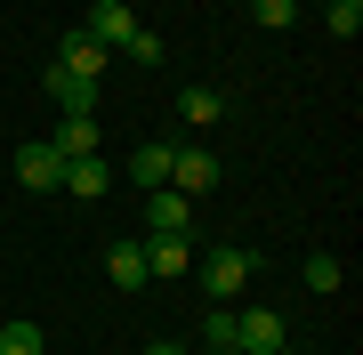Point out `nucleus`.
Segmentation results:
<instances>
[{
    "mask_svg": "<svg viewBox=\"0 0 363 355\" xmlns=\"http://www.w3.org/2000/svg\"><path fill=\"white\" fill-rule=\"evenodd\" d=\"M194 275H202V299H210V307H234V299H242V283L259 275V259H250L242 242H210L202 259H194Z\"/></svg>",
    "mask_w": 363,
    "mask_h": 355,
    "instance_id": "f257e3e1",
    "label": "nucleus"
},
{
    "mask_svg": "<svg viewBox=\"0 0 363 355\" xmlns=\"http://www.w3.org/2000/svg\"><path fill=\"white\" fill-rule=\"evenodd\" d=\"M234 347L242 355H283L291 339H283V315L274 307H234Z\"/></svg>",
    "mask_w": 363,
    "mask_h": 355,
    "instance_id": "f03ea898",
    "label": "nucleus"
},
{
    "mask_svg": "<svg viewBox=\"0 0 363 355\" xmlns=\"http://www.w3.org/2000/svg\"><path fill=\"white\" fill-rule=\"evenodd\" d=\"M145 275L154 283H178V275H194V235H145Z\"/></svg>",
    "mask_w": 363,
    "mask_h": 355,
    "instance_id": "7ed1b4c3",
    "label": "nucleus"
},
{
    "mask_svg": "<svg viewBox=\"0 0 363 355\" xmlns=\"http://www.w3.org/2000/svg\"><path fill=\"white\" fill-rule=\"evenodd\" d=\"M16 186H25V194H49V186H65V154H57L49 137H40V145H16Z\"/></svg>",
    "mask_w": 363,
    "mask_h": 355,
    "instance_id": "20e7f679",
    "label": "nucleus"
},
{
    "mask_svg": "<svg viewBox=\"0 0 363 355\" xmlns=\"http://www.w3.org/2000/svg\"><path fill=\"white\" fill-rule=\"evenodd\" d=\"M145 235H194V202L178 186H154L145 194Z\"/></svg>",
    "mask_w": 363,
    "mask_h": 355,
    "instance_id": "39448f33",
    "label": "nucleus"
},
{
    "mask_svg": "<svg viewBox=\"0 0 363 355\" xmlns=\"http://www.w3.org/2000/svg\"><path fill=\"white\" fill-rule=\"evenodd\" d=\"M169 186L194 202V194H210V186H218V162H210L202 145H178V162H169Z\"/></svg>",
    "mask_w": 363,
    "mask_h": 355,
    "instance_id": "423d86ee",
    "label": "nucleus"
},
{
    "mask_svg": "<svg viewBox=\"0 0 363 355\" xmlns=\"http://www.w3.org/2000/svg\"><path fill=\"white\" fill-rule=\"evenodd\" d=\"M81 33H89L97 49H121V40L138 33V16H130V0H97V9H89V25H81Z\"/></svg>",
    "mask_w": 363,
    "mask_h": 355,
    "instance_id": "0eeeda50",
    "label": "nucleus"
},
{
    "mask_svg": "<svg viewBox=\"0 0 363 355\" xmlns=\"http://www.w3.org/2000/svg\"><path fill=\"white\" fill-rule=\"evenodd\" d=\"M169 162H178V145H169V137H145L138 154H130V178L154 194V186H169Z\"/></svg>",
    "mask_w": 363,
    "mask_h": 355,
    "instance_id": "6e6552de",
    "label": "nucleus"
},
{
    "mask_svg": "<svg viewBox=\"0 0 363 355\" xmlns=\"http://www.w3.org/2000/svg\"><path fill=\"white\" fill-rule=\"evenodd\" d=\"M105 57H113V49H97L89 33H65V40H57V65L81 73V81H97V73H105Z\"/></svg>",
    "mask_w": 363,
    "mask_h": 355,
    "instance_id": "1a4fd4ad",
    "label": "nucleus"
},
{
    "mask_svg": "<svg viewBox=\"0 0 363 355\" xmlns=\"http://www.w3.org/2000/svg\"><path fill=\"white\" fill-rule=\"evenodd\" d=\"M105 283H113V291H145V283H154V275H145V250L138 242H113V250H105Z\"/></svg>",
    "mask_w": 363,
    "mask_h": 355,
    "instance_id": "9d476101",
    "label": "nucleus"
},
{
    "mask_svg": "<svg viewBox=\"0 0 363 355\" xmlns=\"http://www.w3.org/2000/svg\"><path fill=\"white\" fill-rule=\"evenodd\" d=\"M49 97L65 113H97V81H81V73H65V65H49Z\"/></svg>",
    "mask_w": 363,
    "mask_h": 355,
    "instance_id": "9b49d317",
    "label": "nucleus"
},
{
    "mask_svg": "<svg viewBox=\"0 0 363 355\" xmlns=\"http://www.w3.org/2000/svg\"><path fill=\"white\" fill-rule=\"evenodd\" d=\"M105 186H113V170H105L97 154H73V162H65V194H81V202H97Z\"/></svg>",
    "mask_w": 363,
    "mask_h": 355,
    "instance_id": "f8f14e48",
    "label": "nucleus"
},
{
    "mask_svg": "<svg viewBox=\"0 0 363 355\" xmlns=\"http://www.w3.org/2000/svg\"><path fill=\"white\" fill-rule=\"evenodd\" d=\"M218 113H226V97L210 89V81H194V89L178 97V121H186V130H210V121H218Z\"/></svg>",
    "mask_w": 363,
    "mask_h": 355,
    "instance_id": "ddd939ff",
    "label": "nucleus"
},
{
    "mask_svg": "<svg viewBox=\"0 0 363 355\" xmlns=\"http://www.w3.org/2000/svg\"><path fill=\"white\" fill-rule=\"evenodd\" d=\"M49 145H57L65 162H73V154H97V113H65V121H57V137H49Z\"/></svg>",
    "mask_w": 363,
    "mask_h": 355,
    "instance_id": "4468645a",
    "label": "nucleus"
},
{
    "mask_svg": "<svg viewBox=\"0 0 363 355\" xmlns=\"http://www.w3.org/2000/svg\"><path fill=\"white\" fill-rule=\"evenodd\" d=\"M298 283H307V291H339V259H331V250H307Z\"/></svg>",
    "mask_w": 363,
    "mask_h": 355,
    "instance_id": "2eb2a0df",
    "label": "nucleus"
},
{
    "mask_svg": "<svg viewBox=\"0 0 363 355\" xmlns=\"http://www.w3.org/2000/svg\"><path fill=\"white\" fill-rule=\"evenodd\" d=\"M121 57H138V65H162L169 49H162V33H154V25H138L130 40H121Z\"/></svg>",
    "mask_w": 363,
    "mask_h": 355,
    "instance_id": "dca6fc26",
    "label": "nucleus"
},
{
    "mask_svg": "<svg viewBox=\"0 0 363 355\" xmlns=\"http://www.w3.org/2000/svg\"><path fill=\"white\" fill-rule=\"evenodd\" d=\"M250 16H259L267 33H291V16H298V0H250Z\"/></svg>",
    "mask_w": 363,
    "mask_h": 355,
    "instance_id": "f3484780",
    "label": "nucleus"
},
{
    "mask_svg": "<svg viewBox=\"0 0 363 355\" xmlns=\"http://www.w3.org/2000/svg\"><path fill=\"white\" fill-rule=\"evenodd\" d=\"M202 339H210V355L234 347V307H210V315H202Z\"/></svg>",
    "mask_w": 363,
    "mask_h": 355,
    "instance_id": "a211bd4d",
    "label": "nucleus"
},
{
    "mask_svg": "<svg viewBox=\"0 0 363 355\" xmlns=\"http://www.w3.org/2000/svg\"><path fill=\"white\" fill-rule=\"evenodd\" d=\"M0 355H40V331L33 323H0Z\"/></svg>",
    "mask_w": 363,
    "mask_h": 355,
    "instance_id": "6ab92c4d",
    "label": "nucleus"
},
{
    "mask_svg": "<svg viewBox=\"0 0 363 355\" xmlns=\"http://www.w3.org/2000/svg\"><path fill=\"white\" fill-rule=\"evenodd\" d=\"M331 33H339V40L363 33V0H331Z\"/></svg>",
    "mask_w": 363,
    "mask_h": 355,
    "instance_id": "aec40b11",
    "label": "nucleus"
},
{
    "mask_svg": "<svg viewBox=\"0 0 363 355\" xmlns=\"http://www.w3.org/2000/svg\"><path fill=\"white\" fill-rule=\"evenodd\" d=\"M145 355H186V347H169V339H154V347H145Z\"/></svg>",
    "mask_w": 363,
    "mask_h": 355,
    "instance_id": "412c9836",
    "label": "nucleus"
},
{
    "mask_svg": "<svg viewBox=\"0 0 363 355\" xmlns=\"http://www.w3.org/2000/svg\"><path fill=\"white\" fill-rule=\"evenodd\" d=\"M218 355H242V347H218Z\"/></svg>",
    "mask_w": 363,
    "mask_h": 355,
    "instance_id": "4be33fe9",
    "label": "nucleus"
},
{
    "mask_svg": "<svg viewBox=\"0 0 363 355\" xmlns=\"http://www.w3.org/2000/svg\"><path fill=\"white\" fill-rule=\"evenodd\" d=\"M339 355H355V347H339Z\"/></svg>",
    "mask_w": 363,
    "mask_h": 355,
    "instance_id": "5701e85b",
    "label": "nucleus"
},
{
    "mask_svg": "<svg viewBox=\"0 0 363 355\" xmlns=\"http://www.w3.org/2000/svg\"><path fill=\"white\" fill-rule=\"evenodd\" d=\"M283 355H291V347H283Z\"/></svg>",
    "mask_w": 363,
    "mask_h": 355,
    "instance_id": "b1692460",
    "label": "nucleus"
}]
</instances>
